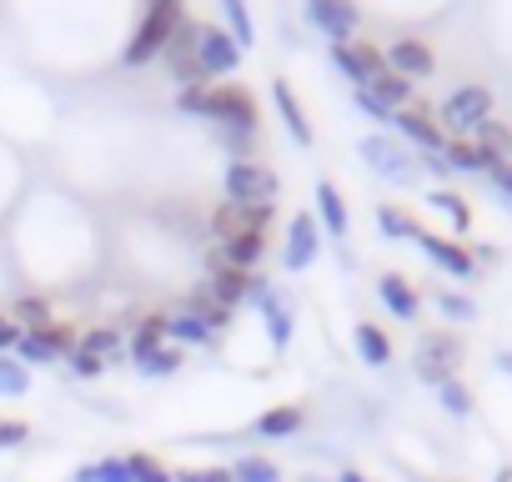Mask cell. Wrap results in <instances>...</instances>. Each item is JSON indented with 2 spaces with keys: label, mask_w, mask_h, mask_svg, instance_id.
<instances>
[{
  "label": "cell",
  "mask_w": 512,
  "mask_h": 482,
  "mask_svg": "<svg viewBox=\"0 0 512 482\" xmlns=\"http://www.w3.org/2000/svg\"><path fill=\"white\" fill-rule=\"evenodd\" d=\"M357 151H362V161H367L377 176H387V181H412V176H417V171H412L407 146H402V141H392V136H367Z\"/></svg>",
  "instance_id": "52a82bcc"
},
{
  "label": "cell",
  "mask_w": 512,
  "mask_h": 482,
  "mask_svg": "<svg viewBox=\"0 0 512 482\" xmlns=\"http://www.w3.org/2000/svg\"><path fill=\"white\" fill-rule=\"evenodd\" d=\"M101 367H106V362H96V357H91V352H81V347H76V352H71V372H76V377H96V372H101Z\"/></svg>",
  "instance_id": "7bdbcfd3"
},
{
  "label": "cell",
  "mask_w": 512,
  "mask_h": 482,
  "mask_svg": "<svg viewBox=\"0 0 512 482\" xmlns=\"http://www.w3.org/2000/svg\"><path fill=\"white\" fill-rule=\"evenodd\" d=\"M272 101H277V111H282L292 141H297V146H312V126H307V116H302V106H297V96H292L287 81H272Z\"/></svg>",
  "instance_id": "ffe728a7"
},
{
  "label": "cell",
  "mask_w": 512,
  "mask_h": 482,
  "mask_svg": "<svg viewBox=\"0 0 512 482\" xmlns=\"http://www.w3.org/2000/svg\"><path fill=\"white\" fill-rule=\"evenodd\" d=\"M357 352H362L372 367H387V362H392V342H387V332L372 327V322H357Z\"/></svg>",
  "instance_id": "d4e9b609"
},
{
  "label": "cell",
  "mask_w": 512,
  "mask_h": 482,
  "mask_svg": "<svg viewBox=\"0 0 512 482\" xmlns=\"http://www.w3.org/2000/svg\"><path fill=\"white\" fill-rule=\"evenodd\" d=\"M262 226H267V211H251V206H236V201H226L216 211L221 241H231V236H262Z\"/></svg>",
  "instance_id": "ac0fdd59"
},
{
  "label": "cell",
  "mask_w": 512,
  "mask_h": 482,
  "mask_svg": "<svg viewBox=\"0 0 512 482\" xmlns=\"http://www.w3.org/2000/svg\"><path fill=\"white\" fill-rule=\"evenodd\" d=\"M437 307H442L447 317H457V322H472V317H477V307H472L467 297H452V292H442V297H437Z\"/></svg>",
  "instance_id": "ab89813d"
},
{
  "label": "cell",
  "mask_w": 512,
  "mask_h": 482,
  "mask_svg": "<svg viewBox=\"0 0 512 482\" xmlns=\"http://www.w3.org/2000/svg\"><path fill=\"white\" fill-rule=\"evenodd\" d=\"M382 61H387V71H397V76H432V66H437V56H432V46L427 41H417V36H407V41H392L387 51H382Z\"/></svg>",
  "instance_id": "7c38bea8"
},
{
  "label": "cell",
  "mask_w": 512,
  "mask_h": 482,
  "mask_svg": "<svg viewBox=\"0 0 512 482\" xmlns=\"http://www.w3.org/2000/svg\"><path fill=\"white\" fill-rule=\"evenodd\" d=\"M181 26V0H151V11H146V21H141V31L131 36V46H126V66H146L151 56H161L166 51V41H171V31Z\"/></svg>",
  "instance_id": "3957f363"
},
{
  "label": "cell",
  "mask_w": 512,
  "mask_h": 482,
  "mask_svg": "<svg viewBox=\"0 0 512 482\" xmlns=\"http://www.w3.org/2000/svg\"><path fill=\"white\" fill-rule=\"evenodd\" d=\"M482 121H492V91L487 86H462L442 101V126L457 136H472Z\"/></svg>",
  "instance_id": "5b68a950"
},
{
  "label": "cell",
  "mask_w": 512,
  "mask_h": 482,
  "mask_svg": "<svg viewBox=\"0 0 512 482\" xmlns=\"http://www.w3.org/2000/svg\"><path fill=\"white\" fill-rule=\"evenodd\" d=\"M357 91H367V96H372L382 111H392V116H397V111H407V101H412V81H407V76H397V71H387V66H382L367 86H357Z\"/></svg>",
  "instance_id": "2e32d148"
},
{
  "label": "cell",
  "mask_w": 512,
  "mask_h": 482,
  "mask_svg": "<svg viewBox=\"0 0 512 482\" xmlns=\"http://www.w3.org/2000/svg\"><path fill=\"white\" fill-rule=\"evenodd\" d=\"M307 21L342 46L357 31V6H352V0H307Z\"/></svg>",
  "instance_id": "ba28073f"
},
{
  "label": "cell",
  "mask_w": 512,
  "mask_h": 482,
  "mask_svg": "<svg viewBox=\"0 0 512 482\" xmlns=\"http://www.w3.org/2000/svg\"><path fill=\"white\" fill-rule=\"evenodd\" d=\"M26 392H31V367L0 352V397H26Z\"/></svg>",
  "instance_id": "4dcf8cb0"
},
{
  "label": "cell",
  "mask_w": 512,
  "mask_h": 482,
  "mask_svg": "<svg viewBox=\"0 0 512 482\" xmlns=\"http://www.w3.org/2000/svg\"><path fill=\"white\" fill-rule=\"evenodd\" d=\"M81 352H91L96 362H116V352H121V332H111V327H96V332H86Z\"/></svg>",
  "instance_id": "d6a6232c"
},
{
  "label": "cell",
  "mask_w": 512,
  "mask_h": 482,
  "mask_svg": "<svg viewBox=\"0 0 512 482\" xmlns=\"http://www.w3.org/2000/svg\"><path fill=\"white\" fill-rule=\"evenodd\" d=\"M236 66H241V51H236L231 31L201 26V31H196V71H201V81H206V76H231Z\"/></svg>",
  "instance_id": "8992f818"
},
{
  "label": "cell",
  "mask_w": 512,
  "mask_h": 482,
  "mask_svg": "<svg viewBox=\"0 0 512 482\" xmlns=\"http://www.w3.org/2000/svg\"><path fill=\"white\" fill-rule=\"evenodd\" d=\"M437 397H442V407H447L452 417H467V412H472V397H467V387H462L457 377H452V382H442V387H437Z\"/></svg>",
  "instance_id": "74e56055"
},
{
  "label": "cell",
  "mask_w": 512,
  "mask_h": 482,
  "mask_svg": "<svg viewBox=\"0 0 512 482\" xmlns=\"http://www.w3.org/2000/svg\"><path fill=\"white\" fill-rule=\"evenodd\" d=\"M76 482H131V467H126V457H101V462H86L76 472Z\"/></svg>",
  "instance_id": "f1b7e54d"
},
{
  "label": "cell",
  "mask_w": 512,
  "mask_h": 482,
  "mask_svg": "<svg viewBox=\"0 0 512 482\" xmlns=\"http://www.w3.org/2000/svg\"><path fill=\"white\" fill-rule=\"evenodd\" d=\"M166 337L171 342H211V327H206V317L196 307H186V312L166 317Z\"/></svg>",
  "instance_id": "7402d4cb"
},
{
  "label": "cell",
  "mask_w": 512,
  "mask_h": 482,
  "mask_svg": "<svg viewBox=\"0 0 512 482\" xmlns=\"http://www.w3.org/2000/svg\"><path fill=\"white\" fill-rule=\"evenodd\" d=\"M221 11H226V21H231V41H236V51L251 46L256 31H251V16H246V0H221Z\"/></svg>",
  "instance_id": "836d02e7"
},
{
  "label": "cell",
  "mask_w": 512,
  "mask_h": 482,
  "mask_svg": "<svg viewBox=\"0 0 512 482\" xmlns=\"http://www.w3.org/2000/svg\"><path fill=\"white\" fill-rule=\"evenodd\" d=\"M392 126H402V136H407V141H417L427 156H442V151H447L442 126H432V116H427V111H397V116H392Z\"/></svg>",
  "instance_id": "e0dca14e"
},
{
  "label": "cell",
  "mask_w": 512,
  "mask_h": 482,
  "mask_svg": "<svg viewBox=\"0 0 512 482\" xmlns=\"http://www.w3.org/2000/svg\"><path fill=\"white\" fill-rule=\"evenodd\" d=\"M26 437H31L26 422H0V447H21Z\"/></svg>",
  "instance_id": "ee69618b"
},
{
  "label": "cell",
  "mask_w": 512,
  "mask_h": 482,
  "mask_svg": "<svg viewBox=\"0 0 512 482\" xmlns=\"http://www.w3.org/2000/svg\"><path fill=\"white\" fill-rule=\"evenodd\" d=\"M16 352H21V367L26 362H56L61 352L71 357L76 352V342H71V332L66 327H36V332H21V342H16Z\"/></svg>",
  "instance_id": "9c48e42d"
},
{
  "label": "cell",
  "mask_w": 512,
  "mask_h": 482,
  "mask_svg": "<svg viewBox=\"0 0 512 482\" xmlns=\"http://www.w3.org/2000/svg\"><path fill=\"white\" fill-rule=\"evenodd\" d=\"M176 482H231V467H186L176 472Z\"/></svg>",
  "instance_id": "60d3db41"
},
{
  "label": "cell",
  "mask_w": 512,
  "mask_h": 482,
  "mask_svg": "<svg viewBox=\"0 0 512 482\" xmlns=\"http://www.w3.org/2000/svg\"><path fill=\"white\" fill-rule=\"evenodd\" d=\"M16 312H21V322H31V332H36V327H51V317H46V307H41L36 297H26Z\"/></svg>",
  "instance_id": "b9f144b4"
},
{
  "label": "cell",
  "mask_w": 512,
  "mask_h": 482,
  "mask_svg": "<svg viewBox=\"0 0 512 482\" xmlns=\"http://www.w3.org/2000/svg\"><path fill=\"white\" fill-rule=\"evenodd\" d=\"M126 467H131V482H176V472H166L156 457H146V452H136V457H126Z\"/></svg>",
  "instance_id": "8d00e7d4"
},
{
  "label": "cell",
  "mask_w": 512,
  "mask_h": 482,
  "mask_svg": "<svg viewBox=\"0 0 512 482\" xmlns=\"http://www.w3.org/2000/svg\"><path fill=\"white\" fill-rule=\"evenodd\" d=\"M487 176H492V186H497V191H507V196H512V161H492V166H487Z\"/></svg>",
  "instance_id": "f6af8a7d"
},
{
  "label": "cell",
  "mask_w": 512,
  "mask_h": 482,
  "mask_svg": "<svg viewBox=\"0 0 512 482\" xmlns=\"http://www.w3.org/2000/svg\"><path fill=\"white\" fill-rule=\"evenodd\" d=\"M472 136H477V151H482L487 161H512V131H507V126H497V121H482Z\"/></svg>",
  "instance_id": "603a6c76"
},
{
  "label": "cell",
  "mask_w": 512,
  "mask_h": 482,
  "mask_svg": "<svg viewBox=\"0 0 512 482\" xmlns=\"http://www.w3.org/2000/svg\"><path fill=\"white\" fill-rule=\"evenodd\" d=\"M221 186H226V201H236V206L272 211V201L282 191V176L272 166H262V161H231L226 176H221Z\"/></svg>",
  "instance_id": "7a4b0ae2"
},
{
  "label": "cell",
  "mask_w": 512,
  "mask_h": 482,
  "mask_svg": "<svg viewBox=\"0 0 512 482\" xmlns=\"http://www.w3.org/2000/svg\"><path fill=\"white\" fill-rule=\"evenodd\" d=\"M377 297H382V302H387V312H392V317H402V322H412V317H417V307H422V302H417V292H412V282H407V277H397V272H387V277L377 282Z\"/></svg>",
  "instance_id": "d6986e66"
},
{
  "label": "cell",
  "mask_w": 512,
  "mask_h": 482,
  "mask_svg": "<svg viewBox=\"0 0 512 482\" xmlns=\"http://www.w3.org/2000/svg\"><path fill=\"white\" fill-rule=\"evenodd\" d=\"M21 332H26V327H16V322H6V317H0V352H6V347H16V342H21Z\"/></svg>",
  "instance_id": "bcb514c9"
},
{
  "label": "cell",
  "mask_w": 512,
  "mask_h": 482,
  "mask_svg": "<svg viewBox=\"0 0 512 482\" xmlns=\"http://www.w3.org/2000/svg\"><path fill=\"white\" fill-rule=\"evenodd\" d=\"M497 482H512V467H502V472H497Z\"/></svg>",
  "instance_id": "681fc988"
},
{
  "label": "cell",
  "mask_w": 512,
  "mask_h": 482,
  "mask_svg": "<svg viewBox=\"0 0 512 482\" xmlns=\"http://www.w3.org/2000/svg\"><path fill=\"white\" fill-rule=\"evenodd\" d=\"M332 61H337V71L352 81V91L357 86H367L387 61H382V51H372V46H357V41H342V46H332Z\"/></svg>",
  "instance_id": "4fadbf2b"
},
{
  "label": "cell",
  "mask_w": 512,
  "mask_h": 482,
  "mask_svg": "<svg viewBox=\"0 0 512 482\" xmlns=\"http://www.w3.org/2000/svg\"><path fill=\"white\" fill-rule=\"evenodd\" d=\"M231 482H282V472L267 457H236L231 462Z\"/></svg>",
  "instance_id": "f546056e"
},
{
  "label": "cell",
  "mask_w": 512,
  "mask_h": 482,
  "mask_svg": "<svg viewBox=\"0 0 512 482\" xmlns=\"http://www.w3.org/2000/svg\"><path fill=\"white\" fill-rule=\"evenodd\" d=\"M161 342H166V317H146L131 337V357H151Z\"/></svg>",
  "instance_id": "1f68e13d"
},
{
  "label": "cell",
  "mask_w": 512,
  "mask_h": 482,
  "mask_svg": "<svg viewBox=\"0 0 512 482\" xmlns=\"http://www.w3.org/2000/svg\"><path fill=\"white\" fill-rule=\"evenodd\" d=\"M337 482H372V477H362V472H357V467H347V472H342V477H337Z\"/></svg>",
  "instance_id": "7dc6e473"
},
{
  "label": "cell",
  "mask_w": 512,
  "mask_h": 482,
  "mask_svg": "<svg viewBox=\"0 0 512 482\" xmlns=\"http://www.w3.org/2000/svg\"><path fill=\"white\" fill-rule=\"evenodd\" d=\"M136 367H141V377H171L181 367V352L176 347H156L151 357H136Z\"/></svg>",
  "instance_id": "e575fe53"
},
{
  "label": "cell",
  "mask_w": 512,
  "mask_h": 482,
  "mask_svg": "<svg viewBox=\"0 0 512 482\" xmlns=\"http://www.w3.org/2000/svg\"><path fill=\"white\" fill-rule=\"evenodd\" d=\"M317 216H322V226L332 231V236H347V201H342V191L332 186V181H322L317 186Z\"/></svg>",
  "instance_id": "44dd1931"
},
{
  "label": "cell",
  "mask_w": 512,
  "mask_h": 482,
  "mask_svg": "<svg viewBox=\"0 0 512 482\" xmlns=\"http://www.w3.org/2000/svg\"><path fill=\"white\" fill-rule=\"evenodd\" d=\"M246 287H251V277H246V272H236V267L216 272V282H211V292H216V307L226 312V307L246 302Z\"/></svg>",
  "instance_id": "4316f807"
},
{
  "label": "cell",
  "mask_w": 512,
  "mask_h": 482,
  "mask_svg": "<svg viewBox=\"0 0 512 482\" xmlns=\"http://www.w3.org/2000/svg\"><path fill=\"white\" fill-rule=\"evenodd\" d=\"M417 247H422V252H427V262H437L447 277H472V252H462L457 241L432 236V231H417Z\"/></svg>",
  "instance_id": "9a60e30c"
},
{
  "label": "cell",
  "mask_w": 512,
  "mask_h": 482,
  "mask_svg": "<svg viewBox=\"0 0 512 482\" xmlns=\"http://www.w3.org/2000/svg\"><path fill=\"white\" fill-rule=\"evenodd\" d=\"M246 302H256L262 307V317H267V332H272V347L282 352L287 342H292V312H287V302L267 287V282H251L246 287Z\"/></svg>",
  "instance_id": "8fae6325"
},
{
  "label": "cell",
  "mask_w": 512,
  "mask_h": 482,
  "mask_svg": "<svg viewBox=\"0 0 512 482\" xmlns=\"http://www.w3.org/2000/svg\"><path fill=\"white\" fill-rule=\"evenodd\" d=\"M196 21H186L181 16V26L171 31V41H166V61H171V71H176V81H186V86H201V71H196Z\"/></svg>",
  "instance_id": "30bf717a"
},
{
  "label": "cell",
  "mask_w": 512,
  "mask_h": 482,
  "mask_svg": "<svg viewBox=\"0 0 512 482\" xmlns=\"http://www.w3.org/2000/svg\"><path fill=\"white\" fill-rule=\"evenodd\" d=\"M176 106H181V111H196V116H206V121H216V126H226V141L236 136V146H246V141H251L256 106H251V96H246L241 86H216V91L191 86V91H181V96H176Z\"/></svg>",
  "instance_id": "6da1fadb"
},
{
  "label": "cell",
  "mask_w": 512,
  "mask_h": 482,
  "mask_svg": "<svg viewBox=\"0 0 512 482\" xmlns=\"http://www.w3.org/2000/svg\"><path fill=\"white\" fill-rule=\"evenodd\" d=\"M302 432V407H272L256 417V437H292Z\"/></svg>",
  "instance_id": "cb8c5ba5"
},
{
  "label": "cell",
  "mask_w": 512,
  "mask_h": 482,
  "mask_svg": "<svg viewBox=\"0 0 512 482\" xmlns=\"http://www.w3.org/2000/svg\"><path fill=\"white\" fill-rule=\"evenodd\" d=\"M221 252H226V267L246 272V267H256V257H262V236H231V241H221Z\"/></svg>",
  "instance_id": "83f0119b"
},
{
  "label": "cell",
  "mask_w": 512,
  "mask_h": 482,
  "mask_svg": "<svg viewBox=\"0 0 512 482\" xmlns=\"http://www.w3.org/2000/svg\"><path fill=\"white\" fill-rule=\"evenodd\" d=\"M432 206H442L457 226H467V221H472V216H467V201H462V196H452V191H432Z\"/></svg>",
  "instance_id": "f35d334b"
},
{
  "label": "cell",
  "mask_w": 512,
  "mask_h": 482,
  "mask_svg": "<svg viewBox=\"0 0 512 482\" xmlns=\"http://www.w3.org/2000/svg\"><path fill=\"white\" fill-rule=\"evenodd\" d=\"M442 161H447V171H467V176H472V171L487 176V166H492V161L477 151V141H452V146L442 151Z\"/></svg>",
  "instance_id": "484cf974"
},
{
  "label": "cell",
  "mask_w": 512,
  "mask_h": 482,
  "mask_svg": "<svg viewBox=\"0 0 512 482\" xmlns=\"http://www.w3.org/2000/svg\"><path fill=\"white\" fill-rule=\"evenodd\" d=\"M377 226H382L387 236H397V241H417V221H412L407 211H392V206H382V211H377Z\"/></svg>",
  "instance_id": "d590c367"
},
{
  "label": "cell",
  "mask_w": 512,
  "mask_h": 482,
  "mask_svg": "<svg viewBox=\"0 0 512 482\" xmlns=\"http://www.w3.org/2000/svg\"><path fill=\"white\" fill-rule=\"evenodd\" d=\"M317 247H322V226H317V216H312V211L292 216V231H287V267L302 272V267L317 257Z\"/></svg>",
  "instance_id": "5bb4252c"
},
{
  "label": "cell",
  "mask_w": 512,
  "mask_h": 482,
  "mask_svg": "<svg viewBox=\"0 0 512 482\" xmlns=\"http://www.w3.org/2000/svg\"><path fill=\"white\" fill-rule=\"evenodd\" d=\"M457 362H462V342H457L452 332H432V337H422V342H417V357H412L417 377L432 382V387L452 382V377H457Z\"/></svg>",
  "instance_id": "277c9868"
},
{
  "label": "cell",
  "mask_w": 512,
  "mask_h": 482,
  "mask_svg": "<svg viewBox=\"0 0 512 482\" xmlns=\"http://www.w3.org/2000/svg\"><path fill=\"white\" fill-rule=\"evenodd\" d=\"M497 367H502V372H512V352H502V357H497Z\"/></svg>",
  "instance_id": "c3c4849f"
}]
</instances>
